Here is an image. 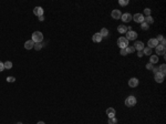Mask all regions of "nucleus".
I'll return each instance as SVG.
<instances>
[{"label":"nucleus","mask_w":166,"mask_h":124,"mask_svg":"<svg viewBox=\"0 0 166 124\" xmlns=\"http://www.w3.org/2000/svg\"><path fill=\"white\" fill-rule=\"evenodd\" d=\"M43 40V35L42 32L40 31H35L32 33V41L35 42V43H39L41 41Z\"/></svg>","instance_id":"f257e3e1"},{"label":"nucleus","mask_w":166,"mask_h":124,"mask_svg":"<svg viewBox=\"0 0 166 124\" xmlns=\"http://www.w3.org/2000/svg\"><path fill=\"white\" fill-rule=\"evenodd\" d=\"M118 44L121 49H126V48L129 47V40H127L125 37H121V38H119Z\"/></svg>","instance_id":"f03ea898"},{"label":"nucleus","mask_w":166,"mask_h":124,"mask_svg":"<svg viewBox=\"0 0 166 124\" xmlns=\"http://www.w3.org/2000/svg\"><path fill=\"white\" fill-rule=\"evenodd\" d=\"M135 104H136V98L133 96V95H130L129 98H126L125 100V105L126 106H134Z\"/></svg>","instance_id":"7ed1b4c3"},{"label":"nucleus","mask_w":166,"mask_h":124,"mask_svg":"<svg viewBox=\"0 0 166 124\" xmlns=\"http://www.w3.org/2000/svg\"><path fill=\"white\" fill-rule=\"evenodd\" d=\"M126 39L127 40H135L136 38H137V33L135 31H133V30H131V31H127L126 32Z\"/></svg>","instance_id":"20e7f679"},{"label":"nucleus","mask_w":166,"mask_h":124,"mask_svg":"<svg viewBox=\"0 0 166 124\" xmlns=\"http://www.w3.org/2000/svg\"><path fill=\"white\" fill-rule=\"evenodd\" d=\"M133 20L137 23H142V22H144V16L142 13H135L133 16Z\"/></svg>","instance_id":"39448f33"},{"label":"nucleus","mask_w":166,"mask_h":124,"mask_svg":"<svg viewBox=\"0 0 166 124\" xmlns=\"http://www.w3.org/2000/svg\"><path fill=\"white\" fill-rule=\"evenodd\" d=\"M121 19L124 21V22H130V21L133 19V16L131 13H124V15L121 16Z\"/></svg>","instance_id":"423d86ee"},{"label":"nucleus","mask_w":166,"mask_h":124,"mask_svg":"<svg viewBox=\"0 0 166 124\" xmlns=\"http://www.w3.org/2000/svg\"><path fill=\"white\" fill-rule=\"evenodd\" d=\"M147 44H148V48H156V47L158 46V41L156 40V39H149L148 42H147Z\"/></svg>","instance_id":"0eeeda50"},{"label":"nucleus","mask_w":166,"mask_h":124,"mask_svg":"<svg viewBox=\"0 0 166 124\" xmlns=\"http://www.w3.org/2000/svg\"><path fill=\"white\" fill-rule=\"evenodd\" d=\"M129 85L131 88H136L138 85V80L136 78H132L129 80Z\"/></svg>","instance_id":"6e6552de"},{"label":"nucleus","mask_w":166,"mask_h":124,"mask_svg":"<svg viewBox=\"0 0 166 124\" xmlns=\"http://www.w3.org/2000/svg\"><path fill=\"white\" fill-rule=\"evenodd\" d=\"M112 18H114L115 20H118V19H121V16H122V13H121L120 10H118V9H115V10H113L112 11Z\"/></svg>","instance_id":"1a4fd4ad"},{"label":"nucleus","mask_w":166,"mask_h":124,"mask_svg":"<svg viewBox=\"0 0 166 124\" xmlns=\"http://www.w3.org/2000/svg\"><path fill=\"white\" fill-rule=\"evenodd\" d=\"M155 51H156V53L157 54H165V47L160 46V44H158L156 48H155Z\"/></svg>","instance_id":"9d476101"},{"label":"nucleus","mask_w":166,"mask_h":124,"mask_svg":"<svg viewBox=\"0 0 166 124\" xmlns=\"http://www.w3.org/2000/svg\"><path fill=\"white\" fill-rule=\"evenodd\" d=\"M134 48L135 50H138V51H143L144 49V43L142 42V41H136L134 44Z\"/></svg>","instance_id":"9b49d317"},{"label":"nucleus","mask_w":166,"mask_h":124,"mask_svg":"<svg viewBox=\"0 0 166 124\" xmlns=\"http://www.w3.org/2000/svg\"><path fill=\"white\" fill-rule=\"evenodd\" d=\"M164 77H165V75H163L160 72L155 73V81L158 82V83H162V82L164 81Z\"/></svg>","instance_id":"f8f14e48"},{"label":"nucleus","mask_w":166,"mask_h":124,"mask_svg":"<svg viewBox=\"0 0 166 124\" xmlns=\"http://www.w3.org/2000/svg\"><path fill=\"white\" fill-rule=\"evenodd\" d=\"M106 115L110 118H115V110L113 107H109V109L106 110Z\"/></svg>","instance_id":"ddd939ff"},{"label":"nucleus","mask_w":166,"mask_h":124,"mask_svg":"<svg viewBox=\"0 0 166 124\" xmlns=\"http://www.w3.org/2000/svg\"><path fill=\"white\" fill-rule=\"evenodd\" d=\"M33 13H35L36 16H43V9L41 8V7H36L35 9H33Z\"/></svg>","instance_id":"4468645a"},{"label":"nucleus","mask_w":166,"mask_h":124,"mask_svg":"<svg viewBox=\"0 0 166 124\" xmlns=\"http://www.w3.org/2000/svg\"><path fill=\"white\" fill-rule=\"evenodd\" d=\"M33 47H35V42H33L32 40H28V41L26 42V43H24V48H26L27 50L32 49Z\"/></svg>","instance_id":"2eb2a0df"},{"label":"nucleus","mask_w":166,"mask_h":124,"mask_svg":"<svg viewBox=\"0 0 166 124\" xmlns=\"http://www.w3.org/2000/svg\"><path fill=\"white\" fill-rule=\"evenodd\" d=\"M118 31L120 32V33H126V32H127V27L124 26V24H120V26L118 27Z\"/></svg>","instance_id":"dca6fc26"},{"label":"nucleus","mask_w":166,"mask_h":124,"mask_svg":"<svg viewBox=\"0 0 166 124\" xmlns=\"http://www.w3.org/2000/svg\"><path fill=\"white\" fill-rule=\"evenodd\" d=\"M92 40L94 41V42H101V40H102V35H101L100 33H94L93 37H92Z\"/></svg>","instance_id":"f3484780"},{"label":"nucleus","mask_w":166,"mask_h":124,"mask_svg":"<svg viewBox=\"0 0 166 124\" xmlns=\"http://www.w3.org/2000/svg\"><path fill=\"white\" fill-rule=\"evenodd\" d=\"M151 58H149V63H152V64H155V63H157L158 62V57L157 55H149Z\"/></svg>","instance_id":"a211bd4d"},{"label":"nucleus","mask_w":166,"mask_h":124,"mask_svg":"<svg viewBox=\"0 0 166 124\" xmlns=\"http://www.w3.org/2000/svg\"><path fill=\"white\" fill-rule=\"evenodd\" d=\"M144 22L145 23H147V24H152L153 22H154V19L152 18V16H148V17H146V18H144Z\"/></svg>","instance_id":"6ab92c4d"},{"label":"nucleus","mask_w":166,"mask_h":124,"mask_svg":"<svg viewBox=\"0 0 166 124\" xmlns=\"http://www.w3.org/2000/svg\"><path fill=\"white\" fill-rule=\"evenodd\" d=\"M100 35H102V38H103V37H107V35H109V30L106 29V28H103V29L101 30Z\"/></svg>","instance_id":"aec40b11"},{"label":"nucleus","mask_w":166,"mask_h":124,"mask_svg":"<svg viewBox=\"0 0 166 124\" xmlns=\"http://www.w3.org/2000/svg\"><path fill=\"white\" fill-rule=\"evenodd\" d=\"M143 53H144V54H146V55H152V54H151V53H152V49L148 48V47H147V48H144V49H143Z\"/></svg>","instance_id":"412c9836"},{"label":"nucleus","mask_w":166,"mask_h":124,"mask_svg":"<svg viewBox=\"0 0 166 124\" xmlns=\"http://www.w3.org/2000/svg\"><path fill=\"white\" fill-rule=\"evenodd\" d=\"M3 65H5V69H11L12 68V62L11 61H7V62H3Z\"/></svg>","instance_id":"4be33fe9"},{"label":"nucleus","mask_w":166,"mask_h":124,"mask_svg":"<svg viewBox=\"0 0 166 124\" xmlns=\"http://www.w3.org/2000/svg\"><path fill=\"white\" fill-rule=\"evenodd\" d=\"M165 69H166V65L165 64H162V65L158 68V72H160L163 75H165Z\"/></svg>","instance_id":"5701e85b"},{"label":"nucleus","mask_w":166,"mask_h":124,"mask_svg":"<svg viewBox=\"0 0 166 124\" xmlns=\"http://www.w3.org/2000/svg\"><path fill=\"white\" fill-rule=\"evenodd\" d=\"M126 53H127V54H129V53H133V52L135 51V48L134 47H131V46H129L127 47V48H126Z\"/></svg>","instance_id":"b1692460"},{"label":"nucleus","mask_w":166,"mask_h":124,"mask_svg":"<svg viewBox=\"0 0 166 124\" xmlns=\"http://www.w3.org/2000/svg\"><path fill=\"white\" fill-rule=\"evenodd\" d=\"M42 47H43V44L41 43V42H39V43H35V47H33V48H35L36 50H41Z\"/></svg>","instance_id":"393cba45"},{"label":"nucleus","mask_w":166,"mask_h":124,"mask_svg":"<svg viewBox=\"0 0 166 124\" xmlns=\"http://www.w3.org/2000/svg\"><path fill=\"white\" fill-rule=\"evenodd\" d=\"M118 123V120L115 118H109V124H116Z\"/></svg>","instance_id":"a878e982"},{"label":"nucleus","mask_w":166,"mask_h":124,"mask_svg":"<svg viewBox=\"0 0 166 124\" xmlns=\"http://www.w3.org/2000/svg\"><path fill=\"white\" fill-rule=\"evenodd\" d=\"M141 28H142V30H148L149 26L147 24V23H145V22H142V26H141Z\"/></svg>","instance_id":"bb28decb"},{"label":"nucleus","mask_w":166,"mask_h":124,"mask_svg":"<svg viewBox=\"0 0 166 124\" xmlns=\"http://www.w3.org/2000/svg\"><path fill=\"white\" fill-rule=\"evenodd\" d=\"M119 3H120L121 6H127L129 5V0H120Z\"/></svg>","instance_id":"cd10ccee"},{"label":"nucleus","mask_w":166,"mask_h":124,"mask_svg":"<svg viewBox=\"0 0 166 124\" xmlns=\"http://www.w3.org/2000/svg\"><path fill=\"white\" fill-rule=\"evenodd\" d=\"M144 15H145L146 17L151 16V9H149V8H145V9H144Z\"/></svg>","instance_id":"c85d7f7f"},{"label":"nucleus","mask_w":166,"mask_h":124,"mask_svg":"<svg viewBox=\"0 0 166 124\" xmlns=\"http://www.w3.org/2000/svg\"><path fill=\"white\" fill-rule=\"evenodd\" d=\"M7 81H8V82H14V81H16V78H14V77H8V78H7Z\"/></svg>","instance_id":"c756f323"},{"label":"nucleus","mask_w":166,"mask_h":124,"mask_svg":"<svg viewBox=\"0 0 166 124\" xmlns=\"http://www.w3.org/2000/svg\"><path fill=\"white\" fill-rule=\"evenodd\" d=\"M146 69H147V70H152V69H153V64L148 62V63L146 64Z\"/></svg>","instance_id":"7c9ffc66"},{"label":"nucleus","mask_w":166,"mask_h":124,"mask_svg":"<svg viewBox=\"0 0 166 124\" xmlns=\"http://www.w3.org/2000/svg\"><path fill=\"white\" fill-rule=\"evenodd\" d=\"M3 70H5V65H3V62L0 61V72H2Z\"/></svg>","instance_id":"2f4dec72"},{"label":"nucleus","mask_w":166,"mask_h":124,"mask_svg":"<svg viewBox=\"0 0 166 124\" xmlns=\"http://www.w3.org/2000/svg\"><path fill=\"white\" fill-rule=\"evenodd\" d=\"M163 39H164V37H163V35H157V38H156V40H157V41H162V40H163Z\"/></svg>","instance_id":"473e14b6"},{"label":"nucleus","mask_w":166,"mask_h":124,"mask_svg":"<svg viewBox=\"0 0 166 124\" xmlns=\"http://www.w3.org/2000/svg\"><path fill=\"white\" fill-rule=\"evenodd\" d=\"M121 54L122 55H126L127 53H126V50L125 49H121Z\"/></svg>","instance_id":"72a5a7b5"},{"label":"nucleus","mask_w":166,"mask_h":124,"mask_svg":"<svg viewBox=\"0 0 166 124\" xmlns=\"http://www.w3.org/2000/svg\"><path fill=\"white\" fill-rule=\"evenodd\" d=\"M165 44H166V41H165V39H163V40L160 41V46H163V47H165Z\"/></svg>","instance_id":"f704fd0d"},{"label":"nucleus","mask_w":166,"mask_h":124,"mask_svg":"<svg viewBox=\"0 0 166 124\" xmlns=\"http://www.w3.org/2000/svg\"><path fill=\"white\" fill-rule=\"evenodd\" d=\"M144 53H143V51H138V53H137V55L138 57H142V55H143Z\"/></svg>","instance_id":"c9c22d12"},{"label":"nucleus","mask_w":166,"mask_h":124,"mask_svg":"<svg viewBox=\"0 0 166 124\" xmlns=\"http://www.w3.org/2000/svg\"><path fill=\"white\" fill-rule=\"evenodd\" d=\"M152 70H153V71H154L155 73H157V72H158V68H153Z\"/></svg>","instance_id":"e433bc0d"},{"label":"nucleus","mask_w":166,"mask_h":124,"mask_svg":"<svg viewBox=\"0 0 166 124\" xmlns=\"http://www.w3.org/2000/svg\"><path fill=\"white\" fill-rule=\"evenodd\" d=\"M39 20L43 21V20H44V17H43V16H40V17H39Z\"/></svg>","instance_id":"4c0bfd02"},{"label":"nucleus","mask_w":166,"mask_h":124,"mask_svg":"<svg viewBox=\"0 0 166 124\" xmlns=\"http://www.w3.org/2000/svg\"><path fill=\"white\" fill-rule=\"evenodd\" d=\"M37 124H46V123H44V122H42V121H40V122H38Z\"/></svg>","instance_id":"58836bf2"},{"label":"nucleus","mask_w":166,"mask_h":124,"mask_svg":"<svg viewBox=\"0 0 166 124\" xmlns=\"http://www.w3.org/2000/svg\"><path fill=\"white\" fill-rule=\"evenodd\" d=\"M17 124H22V123H21V122H18V123Z\"/></svg>","instance_id":"ea45409f"}]
</instances>
